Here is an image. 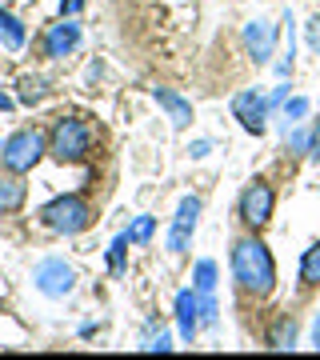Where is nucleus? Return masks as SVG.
<instances>
[{
	"label": "nucleus",
	"instance_id": "nucleus-1",
	"mask_svg": "<svg viewBox=\"0 0 320 360\" xmlns=\"http://www.w3.org/2000/svg\"><path fill=\"white\" fill-rule=\"evenodd\" d=\"M232 281L248 296H269L276 288V260L260 236H244L232 245Z\"/></svg>",
	"mask_w": 320,
	"mask_h": 360
},
{
	"label": "nucleus",
	"instance_id": "nucleus-2",
	"mask_svg": "<svg viewBox=\"0 0 320 360\" xmlns=\"http://www.w3.org/2000/svg\"><path fill=\"white\" fill-rule=\"evenodd\" d=\"M92 153V129L84 116H60L49 129V156L60 165H80Z\"/></svg>",
	"mask_w": 320,
	"mask_h": 360
},
{
	"label": "nucleus",
	"instance_id": "nucleus-3",
	"mask_svg": "<svg viewBox=\"0 0 320 360\" xmlns=\"http://www.w3.org/2000/svg\"><path fill=\"white\" fill-rule=\"evenodd\" d=\"M44 153H49V136H44L40 129H20L0 144V168L25 176V172H32V168L40 165Z\"/></svg>",
	"mask_w": 320,
	"mask_h": 360
},
{
	"label": "nucleus",
	"instance_id": "nucleus-4",
	"mask_svg": "<svg viewBox=\"0 0 320 360\" xmlns=\"http://www.w3.org/2000/svg\"><path fill=\"white\" fill-rule=\"evenodd\" d=\"M40 220H44L56 236H80V232L92 224V205L77 193L56 196V200H49V205L40 208Z\"/></svg>",
	"mask_w": 320,
	"mask_h": 360
},
{
	"label": "nucleus",
	"instance_id": "nucleus-5",
	"mask_svg": "<svg viewBox=\"0 0 320 360\" xmlns=\"http://www.w3.org/2000/svg\"><path fill=\"white\" fill-rule=\"evenodd\" d=\"M32 284H37L40 296L60 300V296H68L77 288V272H72V264H64L60 257H44L37 269H32Z\"/></svg>",
	"mask_w": 320,
	"mask_h": 360
},
{
	"label": "nucleus",
	"instance_id": "nucleus-6",
	"mask_svg": "<svg viewBox=\"0 0 320 360\" xmlns=\"http://www.w3.org/2000/svg\"><path fill=\"white\" fill-rule=\"evenodd\" d=\"M272 208H276V193H272V184H269V180H252V184L241 193L236 212H241V220L248 224V229L260 232L272 220Z\"/></svg>",
	"mask_w": 320,
	"mask_h": 360
},
{
	"label": "nucleus",
	"instance_id": "nucleus-7",
	"mask_svg": "<svg viewBox=\"0 0 320 360\" xmlns=\"http://www.w3.org/2000/svg\"><path fill=\"white\" fill-rule=\"evenodd\" d=\"M232 116L241 120L244 132H252V136H264L269 129V96L256 89H244L232 96Z\"/></svg>",
	"mask_w": 320,
	"mask_h": 360
},
{
	"label": "nucleus",
	"instance_id": "nucleus-8",
	"mask_svg": "<svg viewBox=\"0 0 320 360\" xmlns=\"http://www.w3.org/2000/svg\"><path fill=\"white\" fill-rule=\"evenodd\" d=\"M196 220H200V196H184L177 208V217L168 224V252H188L192 232H196Z\"/></svg>",
	"mask_w": 320,
	"mask_h": 360
},
{
	"label": "nucleus",
	"instance_id": "nucleus-9",
	"mask_svg": "<svg viewBox=\"0 0 320 360\" xmlns=\"http://www.w3.org/2000/svg\"><path fill=\"white\" fill-rule=\"evenodd\" d=\"M244 52L252 56L256 65H269L272 52H276V25L264 20V16H256L244 25Z\"/></svg>",
	"mask_w": 320,
	"mask_h": 360
},
{
	"label": "nucleus",
	"instance_id": "nucleus-10",
	"mask_svg": "<svg viewBox=\"0 0 320 360\" xmlns=\"http://www.w3.org/2000/svg\"><path fill=\"white\" fill-rule=\"evenodd\" d=\"M77 44H80V25L72 20V16H60L56 25H49V32H44V56L49 60H64L68 52H77Z\"/></svg>",
	"mask_w": 320,
	"mask_h": 360
},
{
	"label": "nucleus",
	"instance_id": "nucleus-11",
	"mask_svg": "<svg viewBox=\"0 0 320 360\" xmlns=\"http://www.w3.org/2000/svg\"><path fill=\"white\" fill-rule=\"evenodd\" d=\"M177 324L184 340L196 336V328H200V296H196V288H180L177 292Z\"/></svg>",
	"mask_w": 320,
	"mask_h": 360
},
{
	"label": "nucleus",
	"instance_id": "nucleus-12",
	"mask_svg": "<svg viewBox=\"0 0 320 360\" xmlns=\"http://www.w3.org/2000/svg\"><path fill=\"white\" fill-rule=\"evenodd\" d=\"M153 101L168 112L172 129H188V124H192V104L184 101L180 92H172V89H153Z\"/></svg>",
	"mask_w": 320,
	"mask_h": 360
},
{
	"label": "nucleus",
	"instance_id": "nucleus-13",
	"mask_svg": "<svg viewBox=\"0 0 320 360\" xmlns=\"http://www.w3.org/2000/svg\"><path fill=\"white\" fill-rule=\"evenodd\" d=\"M296 336H300L296 316H276V321H272V328H269V336H264V345H269L272 352H293Z\"/></svg>",
	"mask_w": 320,
	"mask_h": 360
},
{
	"label": "nucleus",
	"instance_id": "nucleus-14",
	"mask_svg": "<svg viewBox=\"0 0 320 360\" xmlns=\"http://www.w3.org/2000/svg\"><path fill=\"white\" fill-rule=\"evenodd\" d=\"M28 196V184L16 172H0V212H16V208L25 205Z\"/></svg>",
	"mask_w": 320,
	"mask_h": 360
},
{
	"label": "nucleus",
	"instance_id": "nucleus-15",
	"mask_svg": "<svg viewBox=\"0 0 320 360\" xmlns=\"http://www.w3.org/2000/svg\"><path fill=\"white\" fill-rule=\"evenodd\" d=\"M25 25H20V20H16L13 13H8V8H0V40H4V49L8 52H20L25 49Z\"/></svg>",
	"mask_w": 320,
	"mask_h": 360
},
{
	"label": "nucleus",
	"instance_id": "nucleus-16",
	"mask_svg": "<svg viewBox=\"0 0 320 360\" xmlns=\"http://www.w3.org/2000/svg\"><path fill=\"white\" fill-rule=\"evenodd\" d=\"M192 288H196V292H217V260H196V269H192Z\"/></svg>",
	"mask_w": 320,
	"mask_h": 360
},
{
	"label": "nucleus",
	"instance_id": "nucleus-17",
	"mask_svg": "<svg viewBox=\"0 0 320 360\" xmlns=\"http://www.w3.org/2000/svg\"><path fill=\"white\" fill-rule=\"evenodd\" d=\"M300 284H320V245H312L300 257Z\"/></svg>",
	"mask_w": 320,
	"mask_h": 360
},
{
	"label": "nucleus",
	"instance_id": "nucleus-18",
	"mask_svg": "<svg viewBox=\"0 0 320 360\" xmlns=\"http://www.w3.org/2000/svg\"><path fill=\"white\" fill-rule=\"evenodd\" d=\"M44 89H49L44 77H20V104H28V108L40 104V101H44Z\"/></svg>",
	"mask_w": 320,
	"mask_h": 360
},
{
	"label": "nucleus",
	"instance_id": "nucleus-19",
	"mask_svg": "<svg viewBox=\"0 0 320 360\" xmlns=\"http://www.w3.org/2000/svg\"><path fill=\"white\" fill-rule=\"evenodd\" d=\"M128 245H132V240H128V232H120V236L113 240V248H108V269H113V276H120V272H124V252H128Z\"/></svg>",
	"mask_w": 320,
	"mask_h": 360
},
{
	"label": "nucleus",
	"instance_id": "nucleus-20",
	"mask_svg": "<svg viewBox=\"0 0 320 360\" xmlns=\"http://www.w3.org/2000/svg\"><path fill=\"white\" fill-rule=\"evenodd\" d=\"M153 232H156V220L153 217H136V224L128 229V240H132V245H148V240H153Z\"/></svg>",
	"mask_w": 320,
	"mask_h": 360
},
{
	"label": "nucleus",
	"instance_id": "nucleus-21",
	"mask_svg": "<svg viewBox=\"0 0 320 360\" xmlns=\"http://www.w3.org/2000/svg\"><path fill=\"white\" fill-rule=\"evenodd\" d=\"M200 296V328H212L217 324V300H212V292H196Z\"/></svg>",
	"mask_w": 320,
	"mask_h": 360
},
{
	"label": "nucleus",
	"instance_id": "nucleus-22",
	"mask_svg": "<svg viewBox=\"0 0 320 360\" xmlns=\"http://www.w3.org/2000/svg\"><path fill=\"white\" fill-rule=\"evenodd\" d=\"M305 116H308V101H305V96H293V101H284V120H288V124L305 120Z\"/></svg>",
	"mask_w": 320,
	"mask_h": 360
},
{
	"label": "nucleus",
	"instance_id": "nucleus-23",
	"mask_svg": "<svg viewBox=\"0 0 320 360\" xmlns=\"http://www.w3.org/2000/svg\"><path fill=\"white\" fill-rule=\"evenodd\" d=\"M305 40H308V49H312V52L320 56V13L312 16V20H308V28H305Z\"/></svg>",
	"mask_w": 320,
	"mask_h": 360
},
{
	"label": "nucleus",
	"instance_id": "nucleus-24",
	"mask_svg": "<svg viewBox=\"0 0 320 360\" xmlns=\"http://www.w3.org/2000/svg\"><path fill=\"white\" fill-rule=\"evenodd\" d=\"M144 352H172V336H168V333L153 336V340L144 345Z\"/></svg>",
	"mask_w": 320,
	"mask_h": 360
},
{
	"label": "nucleus",
	"instance_id": "nucleus-25",
	"mask_svg": "<svg viewBox=\"0 0 320 360\" xmlns=\"http://www.w3.org/2000/svg\"><path fill=\"white\" fill-rule=\"evenodd\" d=\"M308 144H312V132H293V148L296 153H308Z\"/></svg>",
	"mask_w": 320,
	"mask_h": 360
},
{
	"label": "nucleus",
	"instance_id": "nucleus-26",
	"mask_svg": "<svg viewBox=\"0 0 320 360\" xmlns=\"http://www.w3.org/2000/svg\"><path fill=\"white\" fill-rule=\"evenodd\" d=\"M288 89H293V84L284 80L281 89H276V92H272V96H269V108H276V104H284V101H288Z\"/></svg>",
	"mask_w": 320,
	"mask_h": 360
},
{
	"label": "nucleus",
	"instance_id": "nucleus-27",
	"mask_svg": "<svg viewBox=\"0 0 320 360\" xmlns=\"http://www.w3.org/2000/svg\"><path fill=\"white\" fill-rule=\"evenodd\" d=\"M84 8V0H60V16H77Z\"/></svg>",
	"mask_w": 320,
	"mask_h": 360
},
{
	"label": "nucleus",
	"instance_id": "nucleus-28",
	"mask_svg": "<svg viewBox=\"0 0 320 360\" xmlns=\"http://www.w3.org/2000/svg\"><path fill=\"white\" fill-rule=\"evenodd\" d=\"M188 153L196 156V160H200V156H208V153H212V141H196V144H188Z\"/></svg>",
	"mask_w": 320,
	"mask_h": 360
},
{
	"label": "nucleus",
	"instance_id": "nucleus-29",
	"mask_svg": "<svg viewBox=\"0 0 320 360\" xmlns=\"http://www.w3.org/2000/svg\"><path fill=\"white\" fill-rule=\"evenodd\" d=\"M308 156H316V160H320V120L312 124V144H308Z\"/></svg>",
	"mask_w": 320,
	"mask_h": 360
},
{
	"label": "nucleus",
	"instance_id": "nucleus-30",
	"mask_svg": "<svg viewBox=\"0 0 320 360\" xmlns=\"http://www.w3.org/2000/svg\"><path fill=\"white\" fill-rule=\"evenodd\" d=\"M312 348L320 352V312H316V321H312Z\"/></svg>",
	"mask_w": 320,
	"mask_h": 360
},
{
	"label": "nucleus",
	"instance_id": "nucleus-31",
	"mask_svg": "<svg viewBox=\"0 0 320 360\" xmlns=\"http://www.w3.org/2000/svg\"><path fill=\"white\" fill-rule=\"evenodd\" d=\"M8 108H13V96H8V92L0 89V112H8Z\"/></svg>",
	"mask_w": 320,
	"mask_h": 360
}]
</instances>
